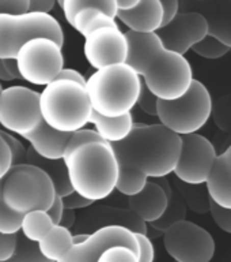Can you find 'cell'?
<instances>
[{
  "mask_svg": "<svg viewBox=\"0 0 231 262\" xmlns=\"http://www.w3.org/2000/svg\"><path fill=\"white\" fill-rule=\"evenodd\" d=\"M126 64L142 77L144 85L162 101L183 97L193 82L191 63L184 55L163 47L157 33L128 32Z\"/></svg>",
  "mask_w": 231,
  "mask_h": 262,
  "instance_id": "cell-1",
  "label": "cell"
},
{
  "mask_svg": "<svg viewBox=\"0 0 231 262\" xmlns=\"http://www.w3.org/2000/svg\"><path fill=\"white\" fill-rule=\"evenodd\" d=\"M112 146L120 168L138 172L147 179H159L174 172L183 141L161 123L135 124L128 138Z\"/></svg>",
  "mask_w": 231,
  "mask_h": 262,
  "instance_id": "cell-2",
  "label": "cell"
},
{
  "mask_svg": "<svg viewBox=\"0 0 231 262\" xmlns=\"http://www.w3.org/2000/svg\"><path fill=\"white\" fill-rule=\"evenodd\" d=\"M65 167L73 191L97 202L117 188L120 164L112 143L93 141L65 150Z\"/></svg>",
  "mask_w": 231,
  "mask_h": 262,
  "instance_id": "cell-3",
  "label": "cell"
},
{
  "mask_svg": "<svg viewBox=\"0 0 231 262\" xmlns=\"http://www.w3.org/2000/svg\"><path fill=\"white\" fill-rule=\"evenodd\" d=\"M94 112L106 118H120L131 114L138 104L142 77L122 63L98 70L86 83Z\"/></svg>",
  "mask_w": 231,
  "mask_h": 262,
  "instance_id": "cell-4",
  "label": "cell"
},
{
  "mask_svg": "<svg viewBox=\"0 0 231 262\" xmlns=\"http://www.w3.org/2000/svg\"><path fill=\"white\" fill-rule=\"evenodd\" d=\"M42 120L61 133H76L90 123L93 106L86 86L78 82L57 79L41 92Z\"/></svg>",
  "mask_w": 231,
  "mask_h": 262,
  "instance_id": "cell-5",
  "label": "cell"
},
{
  "mask_svg": "<svg viewBox=\"0 0 231 262\" xmlns=\"http://www.w3.org/2000/svg\"><path fill=\"white\" fill-rule=\"evenodd\" d=\"M56 195L50 178L30 164L14 165L3 178L4 204L23 216L33 210H49Z\"/></svg>",
  "mask_w": 231,
  "mask_h": 262,
  "instance_id": "cell-6",
  "label": "cell"
},
{
  "mask_svg": "<svg viewBox=\"0 0 231 262\" xmlns=\"http://www.w3.org/2000/svg\"><path fill=\"white\" fill-rule=\"evenodd\" d=\"M34 38H49L61 48L64 45L63 28L50 14H0V59L16 60L22 47Z\"/></svg>",
  "mask_w": 231,
  "mask_h": 262,
  "instance_id": "cell-7",
  "label": "cell"
},
{
  "mask_svg": "<svg viewBox=\"0 0 231 262\" xmlns=\"http://www.w3.org/2000/svg\"><path fill=\"white\" fill-rule=\"evenodd\" d=\"M212 112V98L204 83L193 79L191 89L173 101H158L157 118L159 123L174 134H197L206 126Z\"/></svg>",
  "mask_w": 231,
  "mask_h": 262,
  "instance_id": "cell-8",
  "label": "cell"
},
{
  "mask_svg": "<svg viewBox=\"0 0 231 262\" xmlns=\"http://www.w3.org/2000/svg\"><path fill=\"white\" fill-rule=\"evenodd\" d=\"M16 64L20 78L37 86H48L64 70L61 47L49 38H34L18 53Z\"/></svg>",
  "mask_w": 231,
  "mask_h": 262,
  "instance_id": "cell-9",
  "label": "cell"
},
{
  "mask_svg": "<svg viewBox=\"0 0 231 262\" xmlns=\"http://www.w3.org/2000/svg\"><path fill=\"white\" fill-rule=\"evenodd\" d=\"M41 93L26 86H10L0 93V124L6 131L20 137L41 126Z\"/></svg>",
  "mask_w": 231,
  "mask_h": 262,
  "instance_id": "cell-10",
  "label": "cell"
},
{
  "mask_svg": "<svg viewBox=\"0 0 231 262\" xmlns=\"http://www.w3.org/2000/svg\"><path fill=\"white\" fill-rule=\"evenodd\" d=\"M163 246L175 262H211L215 241L207 229L183 220L163 233Z\"/></svg>",
  "mask_w": 231,
  "mask_h": 262,
  "instance_id": "cell-11",
  "label": "cell"
},
{
  "mask_svg": "<svg viewBox=\"0 0 231 262\" xmlns=\"http://www.w3.org/2000/svg\"><path fill=\"white\" fill-rule=\"evenodd\" d=\"M181 141V155L173 173L185 184H206L219 155L211 141L203 135H184Z\"/></svg>",
  "mask_w": 231,
  "mask_h": 262,
  "instance_id": "cell-12",
  "label": "cell"
},
{
  "mask_svg": "<svg viewBox=\"0 0 231 262\" xmlns=\"http://www.w3.org/2000/svg\"><path fill=\"white\" fill-rule=\"evenodd\" d=\"M113 247H125L139 254V243L134 232L124 227H105L90 233L81 245H73L69 253L59 262H98Z\"/></svg>",
  "mask_w": 231,
  "mask_h": 262,
  "instance_id": "cell-13",
  "label": "cell"
},
{
  "mask_svg": "<svg viewBox=\"0 0 231 262\" xmlns=\"http://www.w3.org/2000/svg\"><path fill=\"white\" fill-rule=\"evenodd\" d=\"M83 52L89 64L98 71L109 66L126 63L130 45L126 34L118 26H106L86 37Z\"/></svg>",
  "mask_w": 231,
  "mask_h": 262,
  "instance_id": "cell-14",
  "label": "cell"
},
{
  "mask_svg": "<svg viewBox=\"0 0 231 262\" xmlns=\"http://www.w3.org/2000/svg\"><path fill=\"white\" fill-rule=\"evenodd\" d=\"M208 33L210 24L204 14L199 11H183L171 24L159 29L157 34L165 48L185 56V53L203 41Z\"/></svg>",
  "mask_w": 231,
  "mask_h": 262,
  "instance_id": "cell-15",
  "label": "cell"
},
{
  "mask_svg": "<svg viewBox=\"0 0 231 262\" xmlns=\"http://www.w3.org/2000/svg\"><path fill=\"white\" fill-rule=\"evenodd\" d=\"M89 209V208H87ZM78 228H83L87 233L105 227H124L134 233L147 235L148 227L147 223L136 216L130 208H114V206H93L81 217V221L76 224Z\"/></svg>",
  "mask_w": 231,
  "mask_h": 262,
  "instance_id": "cell-16",
  "label": "cell"
},
{
  "mask_svg": "<svg viewBox=\"0 0 231 262\" xmlns=\"http://www.w3.org/2000/svg\"><path fill=\"white\" fill-rule=\"evenodd\" d=\"M169 196L158 183L148 179L146 187L136 195L128 196V208L147 224L158 221L166 212Z\"/></svg>",
  "mask_w": 231,
  "mask_h": 262,
  "instance_id": "cell-17",
  "label": "cell"
},
{
  "mask_svg": "<svg viewBox=\"0 0 231 262\" xmlns=\"http://www.w3.org/2000/svg\"><path fill=\"white\" fill-rule=\"evenodd\" d=\"M121 20L130 32L157 33L162 28L163 7L161 0H139L138 6L130 11H118Z\"/></svg>",
  "mask_w": 231,
  "mask_h": 262,
  "instance_id": "cell-18",
  "label": "cell"
},
{
  "mask_svg": "<svg viewBox=\"0 0 231 262\" xmlns=\"http://www.w3.org/2000/svg\"><path fill=\"white\" fill-rule=\"evenodd\" d=\"M72 134L55 130L42 122L36 131L24 135L23 138L29 141L30 147L41 157L46 160H63Z\"/></svg>",
  "mask_w": 231,
  "mask_h": 262,
  "instance_id": "cell-19",
  "label": "cell"
},
{
  "mask_svg": "<svg viewBox=\"0 0 231 262\" xmlns=\"http://www.w3.org/2000/svg\"><path fill=\"white\" fill-rule=\"evenodd\" d=\"M90 123L94 126V130L101 137L102 141L109 143L122 142L131 135L135 127L132 114L124 115L120 118H106L94 112L91 115Z\"/></svg>",
  "mask_w": 231,
  "mask_h": 262,
  "instance_id": "cell-20",
  "label": "cell"
},
{
  "mask_svg": "<svg viewBox=\"0 0 231 262\" xmlns=\"http://www.w3.org/2000/svg\"><path fill=\"white\" fill-rule=\"evenodd\" d=\"M26 164L34 165L40 168L50 178L53 182V186L56 188V194L61 198L69 195L73 192V188L71 186L68 176V169L65 167L64 160H46L37 155L32 147L28 149V156H26Z\"/></svg>",
  "mask_w": 231,
  "mask_h": 262,
  "instance_id": "cell-21",
  "label": "cell"
},
{
  "mask_svg": "<svg viewBox=\"0 0 231 262\" xmlns=\"http://www.w3.org/2000/svg\"><path fill=\"white\" fill-rule=\"evenodd\" d=\"M206 188L211 201H214L218 206L231 209V175L219 156L206 183Z\"/></svg>",
  "mask_w": 231,
  "mask_h": 262,
  "instance_id": "cell-22",
  "label": "cell"
},
{
  "mask_svg": "<svg viewBox=\"0 0 231 262\" xmlns=\"http://www.w3.org/2000/svg\"><path fill=\"white\" fill-rule=\"evenodd\" d=\"M42 255L52 262H59L69 253L73 246V235L71 229L55 225L52 231L38 243Z\"/></svg>",
  "mask_w": 231,
  "mask_h": 262,
  "instance_id": "cell-23",
  "label": "cell"
},
{
  "mask_svg": "<svg viewBox=\"0 0 231 262\" xmlns=\"http://www.w3.org/2000/svg\"><path fill=\"white\" fill-rule=\"evenodd\" d=\"M55 223L45 210H33V212L26 213L22 220V227L20 232L23 233L24 237L34 243H40L46 235H48L52 228L55 227Z\"/></svg>",
  "mask_w": 231,
  "mask_h": 262,
  "instance_id": "cell-24",
  "label": "cell"
},
{
  "mask_svg": "<svg viewBox=\"0 0 231 262\" xmlns=\"http://www.w3.org/2000/svg\"><path fill=\"white\" fill-rule=\"evenodd\" d=\"M185 216H187V204H185V201H184L179 192L173 191V194L169 198V205H167L166 212L163 213V216L158 221H155V223L150 225L154 229L159 231V232L165 233L175 223L187 220Z\"/></svg>",
  "mask_w": 231,
  "mask_h": 262,
  "instance_id": "cell-25",
  "label": "cell"
},
{
  "mask_svg": "<svg viewBox=\"0 0 231 262\" xmlns=\"http://www.w3.org/2000/svg\"><path fill=\"white\" fill-rule=\"evenodd\" d=\"M7 262H52L42 255L38 243L29 241L22 232L18 233V246L15 254Z\"/></svg>",
  "mask_w": 231,
  "mask_h": 262,
  "instance_id": "cell-26",
  "label": "cell"
},
{
  "mask_svg": "<svg viewBox=\"0 0 231 262\" xmlns=\"http://www.w3.org/2000/svg\"><path fill=\"white\" fill-rule=\"evenodd\" d=\"M23 214L12 212L3 201V179H0V233L14 235L20 232Z\"/></svg>",
  "mask_w": 231,
  "mask_h": 262,
  "instance_id": "cell-27",
  "label": "cell"
},
{
  "mask_svg": "<svg viewBox=\"0 0 231 262\" xmlns=\"http://www.w3.org/2000/svg\"><path fill=\"white\" fill-rule=\"evenodd\" d=\"M147 182H148V179H147L146 176L140 175V173L135 171L120 168V178H118L117 188L116 190L125 196L136 195V194L142 191L143 188L146 187Z\"/></svg>",
  "mask_w": 231,
  "mask_h": 262,
  "instance_id": "cell-28",
  "label": "cell"
},
{
  "mask_svg": "<svg viewBox=\"0 0 231 262\" xmlns=\"http://www.w3.org/2000/svg\"><path fill=\"white\" fill-rule=\"evenodd\" d=\"M192 51L204 59H219V57L227 55L230 48L226 47L222 41L208 34L203 41H200L199 44L195 45Z\"/></svg>",
  "mask_w": 231,
  "mask_h": 262,
  "instance_id": "cell-29",
  "label": "cell"
},
{
  "mask_svg": "<svg viewBox=\"0 0 231 262\" xmlns=\"http://www.w3.org/2000/svg\"><path fill=\"white\" fill-rule=\"evenodd\" d=\"M4 141L7 142L10 150L12 155V167L14 165H22L26 164V156H28V149L23 146V143L19 139L15 138L11 133L8 131H2Z\"/></svg>",
  "mask_w": 231,
  "mask_h": 262,
  "instance_id": "cell-30",
  "label": "cell"
},
{
  "mask_svg": "<svg viewBox=\"0 0 231 262\" xmlns=\"http://www.w3.org/2000/svg\"><path fill=\"white\" fill-rule=\"evenodd\" d=\"M158 101V98L151 93L150 89H148V88L144 85V82L142 81V90H140V96H139L138 104H136V105H139V108H140L144 114L150 115V116H157Z\"/></svg>",
  "mask_w": 231,
  "mask_h": 262,
  "instance_id": "cell-31",
  "label": "cell"
},
{
  "mask_svg": "<svg viewBox=\"0 0 231 262\" xmlns=\"http://www.w3.org/2000/svg\"><path fill=\"white\" fill-rule=\"evenodd\" d=\"M210 213L215 224L224 232L231 233V209H223L210 200Z\"/></svg>",
  "mask_w": 231,
  "mask_h": 262,
  "instance_id": "cell-32",
  "label": "cell"
},
{
  "mask_svg": "<svg viewBox=\"0 0 231 262\" xmlns=\"http://www.w3.org/2000/svg\"><path fill=\"white\" fill-rule=\"evenodd\" d=\"M98 262H139L138 255L125 247H113L108 250Z\"/></svg>",
  "mask_w": 231,
  "mask_h": 262,
  "instance_id": "cell-33",
  "label": "cell"
},
{
  "mask_svg": "<svg viewBox=\"0 0 231 262\" xmlns=\"http://www.w3.org/2000/svg\"><path fill=\"white\" fill-rule=\"evenodd\" d=\"M135 236L138 239L139 243V254L138 261L139 262H154L155 258V250L152 241L150 237L144 235V233H135Z\"/></svg>",
  "mask_w": 231,
  "mask_h": 262,
  "instance_id": "cell-34",
  "label": "cell"
},
{
  "mask_svg": "<svg viewBox=\"0 0 231 262\" xmlns=\"http://www.w3.org/2000/svg\"><path fill=\"white\" fill-rule=\"evenodd\" d=\"M18 246V233L6 235L0 233V262H7L15 254Z\"/></svg>",
  "mask_w": 231,
  "mask_h": 262,
  "instance_id": "cell-35",
  "label": "cell"
},
{
  "mask_svg": "<svg viewBox=\"0 0 231 262\" xmlns=\"http://www.w3.org/2000/svg\"><path fill=\"white\" fill-rule=\"evenodd\" d=\"M12 167V155L7 142L4 141L2 130H0V179L7 175Z\"/></svg>",
  "mask_w": 231,
  "mask_h": 262,
  "instance_id": "cell-36",
  "label": "cell"
},
{
  "mask_svg": "<svg viewBox=\"0 0 231 262\" xmlns=\"http://www.w3.org/2000/svg\"><path fill=\"white\" fill-rule=\"evenodd\" d=\"M20 74L16 60L0 59V81H15L19 79Z\"/></svg>",
  "mask_w": 231,
  "mask_h": 262,
  "instance_id": "cell-37",
  "label": "cell"
},
{
  "mask_svg": "<svg viewBox=\"0 0 231 262\" xmlns=\"http://www.w3.org/2000/svg\"><path fill=\"white\" fill-rule=\"evenodd\" d=\"M29 12V0H0V14Z\"/></svg>",
  "mask_w": 231,
  "mask_h": 262,
  "instance_id": "cell-38",
  "label": "cell"
},
{
  "mask_svg": "<svg viewBox=\"0 0 231 262\" xmlns=\"http://www.w3.org/2000/svg\"><path fill=\"white\" fill-rule=\"evenodd\" d=\"M63 204H64L65 209H71V210H78V209H87L90 206H93V201L87 200L85 196H82L81 194H78L76 191L71 192L69 195L63 198Z\"/></svg>",
  "mask_w": 231,
  "mask_h": 262,
  "instance_id": "cell-39",
  "label": "cell"
},
{
  "mask_svg": "<svg viewBox=\"0 0 231 262\" xmlns=\"http://www.w3.org/2000/svg\"><path fill=\"white\" fill-rule=\"evenodd\" d=\"M161 2H162L163 7L162 28H165L169 24H171L175 16L179 14V3L178 0H161Z\"/></svg>",
  "mask_w": 231,
  "mask_h": 262,
  "instance_id": "cell-40",
  "label": "cell"
},
{
  "mask_svg": "<svg viewBox=\"0 0 231 262\" xmlns=\"http://www.w3.org/2000/svg\"><path fill=\"white\" fill-rule=\"evenodd\" d=\"M55 0H29V12L49 14L55 7Z\"/></svg>",
  "mask_w": 231,
  "mask_h": 262,
  "instance_id": "cell-41",
  "label": "cell"
},
{
  "mask_svg": "<svg viewBox=\"0 0 231 262\" xmlns=\"http://www.w3.org/2000/svg\"><path fill=\"white\" fill-rule=\"evenodd\" d=\"M64 209L65 208H64V204H63V198L56 195V200H55L53 205L50 206V209L46 210L49 216H50V219L53 220V223H55L56 225L60 224V220H61V217H63V213H64Z\"/></svg>",
  "mask_w": 231,
  "mask_h": 262,
  "instance_id": "cell-42",
  "label": "cell"
},
{
  "mask_svg": "<svg viewBox=\"0 0 231 262\" xmlns=\"http://www.w3.org/2000/svg\"><path fill=\"white\" fill-rule=\"evenodd\" d=\"M57 79H65V81H72V82H78V83H81V85L86 86L87 83V79H86L81 73H78L76 70L72 69H64L59 74V77L56 78Z\"/></svg>",
  "mask_w": 231,
  "mask_h": 262,
  "instance_id": "cell-43",
  "label": "cell"
},
{
  "mask_svg": "<svg viewBox=\"0 0 231 262\" xmlns=\"http://www.w3.org/2000/svg\"><path fill=\"white\" fill-rule=\"evenodd\" d=\"M76 224V214H75V210H71V209H64V213H63V217H61L60 224L61 227H64L67 229H71L73 225Z\"/></svg>",
  "mask_w": 231,
  "mask_h": 262,
  "instance_id": "cell-44",
  "label": "cell"
},
{
  "mask_svg": "<svg viewBox=\"0 0 231 262\" xmlns=\"http://www.w3.org/2000/svg\"><path fill=\"white\" fill-rule=\"evenodd\" d=\"M139 0H116L118 11H130L138 6Z\"/></svg>",
  "mask_w": 231,
  "mask_h": 262,
  "instance_id": "cell-45",
  "label": "cell"
},
{
  "mask_svg": "<svg viewBox=\"0 0 231 262\" xmlns=\"http://www.w3.org/2000/svg\"><path fill=\"white\" fill-rule=\"evenodd\" d=\"M219 157L220 160L223 161L224 167H226L227 172L231 175V145L222 153V155H219Z\"/></svg>",
  "mask_w": 231,
  "mask_h": 262,
  "instance_id": "cell-46",
  "label": "cell"
},
{
  "mask_svg": "<svg viewBox=\"0 0 231 262\" xmlns=\"http://www.w3.org/2000/svg\"><path fill=\"white\" fill-rule=\"evenodd\" d=\"M87 237H89L87 233H76V235H73V245H81Z\"/></svg>",
  "mask_w": 231,
  "mask_h": 262,
  "instance_id": "cell-47",
  "label": "cell"
},
{
  "mask_svg": "<svg viewBox=\"0 0 231 262\" xmlns=\"http://www.w3.org/2000/svg\"><path fill=\"white\" fill-rule=\"evenodd\" d=\"M2 90H3V86L0 85V93H2Z\"/></svg>",
  "mask_w": 231,
  "mask_h": 262,
  "instance_id": "cell-48",
  "label": "cell"
},
{
  "mask_svg": "<svg viewBox=\"0 0 231 262\" xmlns=\"http://www.w3.org/2000/svg\"><path fill=\"white\" fill-rule=\"evenodd\" d=\"M174 262H175V261H174Z\"/></svg>",
  "mask_w": 231,
  "mask_h": 262,
  "instance_id": "cell-49",
  "label": "cell"
}]
</instances>
